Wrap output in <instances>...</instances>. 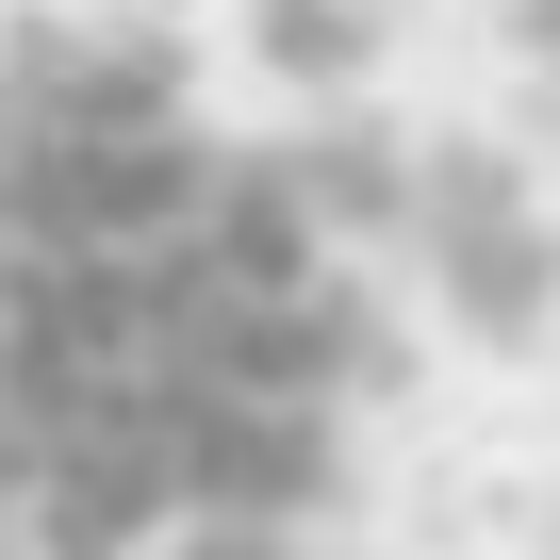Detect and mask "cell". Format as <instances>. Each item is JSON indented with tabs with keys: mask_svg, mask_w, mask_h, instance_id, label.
<instances>
[{
	"mask_svg": "<svg viewBox=\"0 0 560 560\" xmlns=\"http://www.w3.org/2000/svg\"><path fill=\"white\" fill-rule=\"evenodd\" d=\"M380 396L363 231L165 34H0V560H298Z\"/></svg>",
	"mask_w": 560,
	"mask_h": 560,
	"instance_id": "6da1fadb",
	"label": "cell"
},
{
	"mask_svg": "<svg viewBox=\"0 0 560 560\" xmlns=\"http://www.w3.org/2000/svg\"><path fill=\"white\" fill-rule=\"evenodd\" d=\"M412 247H429V280H445L494 347H527V330L560 314V231L527 214V182H511L494 149H445V165L412 182Z\"/></svg>",
	"mask_w": 560,
	"mask_h": 560,
	"instance_id": "7a4b0ae2",
	"label": "cell"
},
{
	"mask_svg": "<svg viewBox=\"0 0 560 560\" xmlns=\"http://www.w3.org/2000/svg\"><path fill=\"white\" fill-rule=\"evenodd\" d=\"M264 67L280 83H347L363 67V0H264Z\"/></svg>",
	"mask_w": 560,
	"mask_h": 560,
	"instance_id": "3957f363",
	"label": "cell"
},
{
	"mask_svg": "<svg viewBox=\"0 0 560 560\" xmlns=\"http://www.w3.org/2000/svg\"><path fill=\"white\" fill-rule=\"evenodd\" d=\"M527 50H544V67H560V0H527Z\"/></svg>",
	"mask_w": 560,
	"mask_h": 560,
	"instance_id": "277c9868",
	"label": "cell"
}]
</instances>
